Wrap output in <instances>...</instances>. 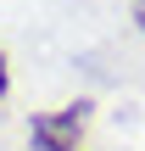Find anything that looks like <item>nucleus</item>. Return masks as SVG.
<instances>
[{
  "label": "nucleus",
  "instance_id": "f03ea898",
  "mask_svg": "<svg viewBox=\"0 0 145 151\" xmlns=\"http://www.w3.org/2000/svg\"><path fill=\"white\" fill-rule=\"evenodd\" d=\"M6 90H11V73H6V56H0V101H6Z\"/></svg>",
  "mask_w": 145,
  "mask_h": 151
},
{
  "label": "nucleus",
  "instance_id": "7ed1b4c3",
  "mask_svg": "<svg viewBox=\"0 0 145 151\" xmlns=\"http://www.w3.org/2000/svg\"><path fill=\"white\" fill-rule=\"evenodd\" d=\"M134 22H140V28H145V0H134Z\"/></svg>",
  "mask_w": 145,
  "mask_h": 151
},
{
  "label": "nucleus",
  "instance_id": "f257e3e1",
  "mask_svg": "<svg viewBox=\"0 0 145 151\" xmlns=\"http://www.w3.org/2000/svg\"><path fill=\"white\" fill-rule=\"evenodd\" d=\"M84 123H89V101H73L61 112H39L34 118V151H78L84 140Z\"/></svg>",
  "mask_w": 145,
  "mask_h": 151
}]
</instances>
